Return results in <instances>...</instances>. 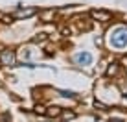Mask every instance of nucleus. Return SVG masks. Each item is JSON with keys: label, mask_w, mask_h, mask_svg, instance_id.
I'll list each match as a JSON object with an SVG mask.
<instances>
[{"label": "nucleus", "mask_w": 127, "mask_h": 122, "mask_svg": "<svg viewBox=\"0 0 127 122\" xmlns=\"http://www.w3.org/2000/svg\"><path fill=\"white\" fill-rule=\"evenodd\" d=\"M111 45L114 48L127 46V26H118L111 32Z\"/></svg>", "instance_id": "obj_1"}, {"label": "nucleus", "mask_w": 127, "mask_h": 122, "mask_svg": "<svg viewBox=\"0 0 127 122\" xmlns=\"http://www.w3.org/2000/svg\"><path fill=\"white\" fill-rule=\"evenodd\" d=\"M0 61H2V65L13 67V65H15V52L13 50H4L2 56H0Z\"/></svg>", "instance_id": "obj_2"}, {"label": "nucleus", "mask_w": 127, "mask_h": 122, "mask_svg": "<svg viewBox=\"0 0 127 122\" xmlns=\"http://www.w3.org/2000/svg\"><path fill=\"white\" fill-rule=\"evenodd\" d=\"M90 17L96 19V20H99V22H109V20H111V13L109 11H101V9L90 11Z\"/></svg>", "instance_id": "obj_3"}, {"label": "nucleus", "mask_w": 127, "mask_h": 122, "mask_svg": "<svg viewBox=\"0 0 127 122\" xmlns=\"http://www.w3.org/2000/svg\"><path fill=\"white\" fill-rule=\"evenodd\" d=\"M76 61L79 65H90L92 63V56H90L89 52H79V54L76 56Z\"/></svg>", "instance_id": "obj_4"}, {"label": "nucleus", "mask_w": 127, "mask_h": 122, "mask_svg": "<svg viewBox=\"0 0 127 122\" xmlns=\"http://www.w3.org/2000/svg\"><path fill=\"white\" fill-rule=\"evenodd\" d=\"M37 13V9H20V11H17L13 17H17V19H26V17H32Z\"/></svg>", "instance_id": "obj_5"}, {"label": "nucleus", "mask_w": 127, "mask_h": 122, "mask_svg": "<svg viewBox=\"0 0 127 122\" xmlns=\"http://www.w3.org/2000/svg\"><path fill=\"white\" fill-rule=\"evenodd\" d=\"M54 9H46V11H39V17H41V20L42 22H50L52 20V17H54Z\"/></svg>", "instance_id": "obj_6"}, {"label": "nucleus", "mask_w": 127, "mask_h": 122, "mask_svg": "<svg viewBox=\"0 0 127 122\" xmlns=\"http://www.w3.org/2000/svg\"><path fill=\"white\" fill-rule=\"evenodd\" d=\"M46 115H48V117H59V115H61V107H57V106L46 107Z\"/></svg>", "instance_id": "obj_7"}, {"label": "nucleus", "mask_w": 127, "mask_h": 122, "mask_svg": "<svg viewBox=\"0 0 127 122\" xmlns=\"http://www.w3.org/2000/svg\"><path fill=\"white\" fill-rule=\"evenodd\" d=\"M114 74H118V65H116V63H112L111 67L107 68V76H114Z\"/></svg>", "instance_id": "obj_8"}, {"label": "nucleus", "mask_w": 127, "mask_h": 122, "mask_svg": "<svg viewBox=\"0 0 127 122\" xmlns=\"http://www.w3.org/2000/svg\"><path fill=\"white\" fill-rule=\"evenodd\" d=\"M59 117H61L63 120H68V119H74L76 115H74L72 111H70V113H68V111H61V115H59Z\"/></svg>", "instance_id": "obj_9"}, {"label": "nucleus", "mask_w": 127, "mask_h": 122, "mask_svg": "<svg viewBox=\"0 0 127 122\" xmlns=\"http://www.w3.org/2000/svg\"><path fill=\"white\" fill-rule=\"evenodd\" d=\"M32 41H33V43H42V41H46V33H37Z\"/></svg>", "instance_id": "obj_10"}, {"label": "nucleus", "mask_w": 127, "mask_h": 122, "mask_svg": "<svg viewBox=\"0 0 127 122\" xmlns=\"http://www.w3.org/2000/svg\"><path fill=\"white\" fill-rule=\"evenodd\" d=\"M59 94H61V96H66V98L76 96V93H74V91H59Z\"/></svg>", "instance_id": "obj_11"}, {"label": "nucleus", "mask_w": 127, "mask_h": 122, "mask_svg": "<svg viewBox=\"0 0 127 122\" xmlns=\"http://www.w3.org/2000/svg\"><path fill=\"white\" fill-rule=\"evenodd\" d=\"M35 113L37 115H46V107L44 106H35Z\"/></svg>", "instance_id": "obj_12"}, {"label": "nucleus", "mask_w": 127, "mask_h": 122, "mask_svg": "<svg viewBox=\"0 0 127 122\" xmlns=\"http://www.w3.org/2000/svg\"><path fill=\"white\" fill-rule=\"evenodd\" d=\"M22 58H30V50H28V48L22 50Z\"/></svg>", "instance_id": "obj_13"}, {"label": "nucleus", "mask_w": 127, "mask_h": 122, "mask_svg": "<svg viewBox=\"0 0 127 122\" xmlns=\"http://www.w3.org/2000/svg\"><path fill=\"white\" fill-rule=\"evenodd\" d=\"M96 109H105V106H103V104H98V102H96Z\"/></svg>", "instance_id": "obj_14"}, {"label": "nucleus", "mask_w": 127, "mask_h": 122, "mask_svg": "<svg viewBox=\"0 0 127 122\" xmlns=\"http://www.w3.org/2000/svg\"><path fill=\"white\" fill-rule=\"evenodd\" d=\"M111 122H125V120H122V119H111Z\"/></svg>", "instance_id": "obj_15"}]
</instances>
